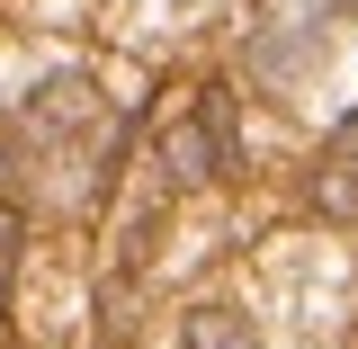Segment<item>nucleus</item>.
<instances>
[{"instance_id":"1","label":"nucleus","mask_w":358,"mask_h":349,"mask_svg":"<svg viewBox=\"0 0 358 349\" xmlns=\"http://www.w3.org/2000/svg\"><path fill=\"white\" fill-rule=\"evenodd\" d=\"M233 162H242V134H233V90H206L179 126H162V179H171V188L224 179Z\"/></svg>"},{"instance_id":"2","label":"nucleus","mask_w":358,"mask_h":349,"mask_svg":"<svg viewBox=\"0 0 358 349\" xmlns=\"http://www.w3.org/2000/svg\"><path fill=\"white\" fill-rule=\"evenodd\" d=\"M18 126L36 134V143H72V134L99 126V81L90 72H54V81L27 90V108H18Z\"/></svg>"},{"instance_id":"3","label":"nucleus","mask_w":358,"mask_h":349,"mask_svg":"<svg viewBox=\"0 0 358 349\" xmlns=\"http://www.w3.org/2000/svg\"><path fill=\"white\" fill-rule=\"evenodd\" d=\"M305 63H322V18H287L278 36L251 45V72H260V81H296Z\"/></svg>"},{"instance_id":"4","label":"nucleus","mask_w":358,"mask_h":349,"mask_svg":"<svg viewBox=\"0 0 358 349\" xmlns=\"http://www.w3.org/2000/svg\"><path fill=\"white\" fill-rule=\"evenodd\" d=\"M313 215L358 224V152H331V162L313 171Z\"/></svg>"},{"instance_id":"5","label":"nucleus","mask_w":358,"mask_h":349,"mask_svg":"<svg viewBox=\"0 0 358 349\" xmlns=\"http://www.w3.org/2000/svg\"><path fill=\"white\" fill-rule=\"evenodd\" d=\"M188 349H251V332H242L224 305H197L188 313Z\"/></svg>"},{"instance_id":"6","label":"nucleus","mask_w":358,"mask_h":349,"mask_svg":"<svg viewBox=\"0 0 358 349\" xmlns=\"http://www.w3.org/2000/svg\"><path fill=\"white\" fill-rule=\"evenodd\" d=\"M9 278H18V215H0V296H9Z\"/></svg>"}]
</instances>
